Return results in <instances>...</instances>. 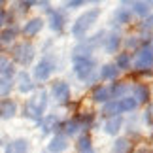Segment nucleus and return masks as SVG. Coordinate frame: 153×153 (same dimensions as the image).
Masks as SVG:
<instances>
[{
    "label": "nucleus",
    "mask_w": 153,
    "mask_h": 153,
    "mask_svg": "<svg viewBox=\"0 0 153 153\" xmlns=\"http://www.w3.org/2000/svg\"><path fill=\"white\" fill-rule=\"evenodd\" d=\"M97 17H98V10H89V11H85V15H81L79 19L74 23L72 34H74L76 38H83L85 32L89 30V28L93 27V23L97 21Z\"/></svg>",
    "instance_id": "obj_2"
},
{
    "label": "nucleus",
    "mask_w": 153,
    "mask_h": 153,
    "mask_svg": "<svg viewBox=\"0 0 153 153\" xmlns=\"http://www.w3.org/2000/svg\"><path fill=\"white\" fill-rule=\"evenodd\" d=\"M132 98H134L138 104H140V102H148V100H149V87L144 85V83L136 85V87H134V95H132Z\"/></svg>",
    "instance_id": "obj_12"
},
{
    "label": "nucleus",
    "mask_w": 153,
    "mask_h": 153,
    "mask_svg": "<svg viewBox=\"0 0 153 153\" xmlns=\"http://www.w3.org/2000/svg\"><path fill=\"white\" fill-rule=\"evenodd\" d=\"M45 106H48V93L40 91L34 98H30L25 104V115L30 117V119H40L42 114L45 111Z\"/></svg>",
    "instance_id": "obj_1"
},
{
    "label": "nucleus",
    "mask_w": 153,
    "mask_h": 153,
    "mask_svg": "<svg viewBox=\"0 0 153 153\" xmlns=\"http://www.w3.org/2000/svg\"><path fill=\"white\" fill-rule=\"evenodd\" d=\"M15 34H17V28L15 27H11V28H6V30L0 34V42L2 44H10L11 40L15 38Z\"/></svg>",
    "instance_id": "obj_28"
},
{
    "label": "nucleus",
    "mask_w": 153,
    "mask_h": 153,
    "mask_svg": "<svg viewBox=\"0 0 153 153\" xmlns=\"http://www.w3.org/2000/svg\"><path fill=\"white\" fill-rule=\"evenodd\" d=\"M91 45L89 44H81V45H78V48L74 49V59L76 61H79V59H89V55H91Z\"/></svg>",
    "instance_id": "obj_21"
},
{
    "label": "nucleus",
    "mask_w": 153,
    "mask_h": 153,
    "mask_svg": "<svg viewBox=\"0 0 153 153\" xmlns=\"http://www.w3.org/2000/svg\"><path fill=\"white\" fill-rule=\"evenodd\" d=\"M144 28H153V15H148L144 21Z\"/></svg>",
    "instance_id": "obj_33"
},
{
    "label": "nucleus",
    "mask_w": 153,
    "mask_h": 153,
    "mask_svg": "<svg viewBox=\"0 0 153 153\" xmlns=\"http://www.w3.org/2000/svg\"><path fill=\"white\" fill-rule=\"evenodd\" d=\"M51 93H53V97H55V100H59V102H66L70 98V87L64 83V81H57V83H53Z\"/></svg>",
    "instance_id": "obj_7"
},
{
    "label": "nucleus",
    "mask_w": 153,
    "mask_h": 153,
    "mask_svg": "<svg viewBox=\"0 0 153 153\" xmlns=\"http://www.w3.org/2000/svg\"><path fill=\"white\" fill-rule=\"evenodd\" d=\"M78 128H79V121L78 119H72V121H68L66 125H64V131H66V134H70V136L78 132Z\"/></svg>",
    "instance_id": "obj_31"
},
{
    "label": "nucleus",
    "mask_w": 153,
    "mask_h": 153,
    "mask_svg": "<svg viewBox=\"0 0 153 153\" xmlns=\"http://www.w3.org/2000/svg\"><path fill=\"white\" fill-rule=\"evenodd\" d=\"M131 149H132L131 140H127V138L115 140V144H114V153H131Z\"/></svg>",
    "instance_id": "obj_16"
},
{
    "label": "nucleus",
    "mask_w": 153,
    "mask_h": 153,
    "mask_svg": "<svg viewBox=\"0 0 153 153\" xmlns=\"http://www.w3.org/2000/svg\"><path fill=\"white\" fill-rule=\"evenodd\" d=\"M136 153H149V151H146V149H138Z\"/></svg>",
    "instance_id": "obj_35"
},
{
    "label": "nucleus",
    "mask_w": 153,
    "mask_h": 153,
    "mask_svg": "<svg viewBox=\"0 0 153 153\" xmlns=\"http://www.w3.org/2000/svg\"><path fill=\"white\" fill-rule=\"evenodd\" d=\"M53 70H55V64H53L49 59H44V61H40L36 64V68H34V78L38 81H45V79H49Z\"/></svg>",
    "instance_id": "obj_5"
},
{
    "label": "nucleus",
    "mask_w": 153,
    "mask_h": 153,
    "mask_svg": "<svg viewBox=\"0 0 153 153\" xmlns=\"http://www.w3.org/2000/svg\"><path fill=\"white\" fill-rule=\"evenodd\" d=\"M34 53H36V49H34V45H32L30 42H21V44H17L15 48H13L11 55H13L15 62H19V64H23V66H27V64L32 62Z\"/></svg>",
    "instance_id": "obj_3"
},
{
    "label": "nucleus",
    "mask_w": 153,
    "mask_h": 153,
    "mask_svg": "<svg viewBox=\"0 0 153 153\" xmlns=\"http://www.w3.org/2000/svg\"><path fill=\"white\" fill-rule=\"evenodd\" d=\"M115 68L117 70L131 68V55H128V53H121V55H117V59H115Z\"/></svg>",
    "instance_id": "obj_22"
},
{
    "label": "nucleus",
    "mask_w": 153,
    "mask_h": 153,
    "mask_svg": "<svg viewBox=\"0 0 153 153\" xmlns=\"http://www.w3.org/2000/svg\"><path fill=\"white\" fill-rule=\"evenodd\" d=\"M0 8H2V2H0Z\"/></svg>",
    "instance_id": "obj_36"
},
{
    "label": "nucleus",
    "mask_w": 153,
    "mask_h": 153,
    "mask_svg": "<svg viewBox=\"0 0 153 153\" xmlns=\"http://www.w3.org/2000/svg\"><path fill=\"white\" fill-rule=\"evenodd\" d=\"M121 111H123V110H121L119 100H111V102H106L102 114H104V115H108V117H119Z\"/></svg>",
    "instance_id": "obj_14"
},
{
    "label": "nucleus",
    "mask_w": 153,
    "mask_h": 153,
    "mask_svg": "<svg viewBox=\"0 0 153 153\" xmlns=\"http://www.w3.org/2000/svg\"><path fill=\"white\" fill-rule=\"evenodd\" d=\"M153 66V49L144 48L138 51L136 59H134V68L136 70H149Z\"/></svg>",
    "instance_id": "obj_4"
},
{
    "label": "nucleus",
    "mask_w": 153,
    "mask_h": 153,
    "mask_svg": "<svg viewBox=\"0 0 153 153\" xmlns=\"http://www.w3.org/2000/svg\"><path fill=\"white\" fill-rule=\"evenodd\" d=\"M110 89L108 87H97L95 91H93V100L95 102H108V98H110Z\"/></svg>",
    "instance_id": "obj_18"
},
{
    "label": "nucleus",
    "mask_w": 153,
    "mask_h": 153,
    "mask_svg": "<svg viewBox=\"0 0 153 153\" xmlns=\"http://www.w3.org/2000/svg\"><path fill=\"white\" fill-rule=\"evenodd\" d=\"M27 149H28V142L23 138L6 146V153H27Z\"/></svg>",
    "instance_id": "obj_13"
},
{
    "label": "nucleus",
    "mask_w": 153,
    "mask_h": 153,
    "mask_svg": "<svg viewBox=\"0 0 153 153\" xmlns=\"http://www.w3.org/2000/svg\"><path fill=\"white\" fill-rule=\"evenodd\" d=\"M132 11L138 15H148L149 13V4L148 2H132Z\"/></svg>",
    "instance_id": "obj_27"
},
{
    "label": "nucleus",
    "mask_w": 153,
    "mask_h": 153,
    "mask_svg": "<svg viewBox=\"0 0 153 153\" xmlns=\"http://www.w3.org/2000/svg\"><path fill=\"white\" fill-rule=\"evenodd\" d=\"M114 19H115V23H119V25H125V23L131 21V13H128L125 8H121V10H117V11H115Z\"/></svg>",
    "instance_id": "obj_26"
},
{
    "label": "nucleus",
    "mask_w": 153,
    "mask_h": 153,
    "mask_svg": "<svg viewBox=\"0 0 153 153\" xmlns=\"http://www.w3.org/2000/svg\"><path fill=\"white\" fill-rule=\"evenodd\" d=\"M42 27H44V21L40 19V17H34V19H30L28 23H25V27H23V34L28 38H32V36H36V34L42 30Z\"/></svg>",
    "instance_id": "obj_9"
},
{
    "label": "nucleus",
    "mask_w": 153,
    "mask_h": 153,
    "mask_svg": "<svg viewBox=\"0 0 153 153\" xmlns=\"http://www.w3.org/2000/svg\"><path fill=\"white\" fill-rule=\"evenodd\" d=\"M11 78H0V97H6V95H10V91H11Z\"/></svg>",
    "instance_id": "obj_29"
},
{
    "label": "nucleus",
    "mask_w": 153,
    "mask_h": 153,
    "mask_svg": "<svg viewBox=\"0 0 153 153\" xmlns=\"http://www.w3.org/2000/svg\"><path fill=\"white\" fill-rule=\"evenodd\" d=\"M78 151L79 153H93V146H91V138L87 136H81L78 140Z\"/></svg>",
    "instance_id": "obj_23"
},
{
    "label": "nucleus",
    "mask_w": 153,
    "mask_h": 153,
    "mask_svg": "<svg viewBox=\"0 0 153 153\" xmlns=\"http://www.w3.org/2000/svg\"><path fill=\"white\" fill-rule=\"evenodd\" d=\"M117 74H119V70L115 68V64H106V66L100 70V78L102 79H115Z\"/></svg>",
    "instance_id": "obj_20"
},
{
    "label": "nucleus",
    "mask_w": 153,
    "mask_h": 153,
    "mask_svg": "<svg viewBox=\"0 0 153 153\" xmlns=\"http://www.w3.org/2000/svg\"><path fill=\"white\" fill-rule=\"evenodd\" d=\"M83 4H85L83 0H72V2H66L68 8H79V6H83Z\"/></svg>",
    "instance_id": "obj_32"
},
{
    "label": "nucleus",
    "mask_w": 153,
    "mask_h": 153,
    "mask_svg": "<svg viewBox=\"0 0 153 153\" xmlns=\"http://www.w3.org/2000/svg\"><path fill=\"white\" fill-rule=\"evenodd\" d=\"M127 91H128V85H127V83H119V85H114V87L110 89V95H114L115 98H121Z\"/></svg>",
    "instance_id": "obj_30"
},
{
    "label": "nucleus",
    "mask_w": 153,
    "mask_h": 153,
    "mask_svg": "<svg viewBox=\"0 0 153 153\" xmlns=\"http://www.w3.org/2000/svg\"><path fill=\"white\" fill-rule=\"evenodd\" d=\"M119 44H121L119 34H111V36L106 40V51H108V53H115V49L119 48Z\"/></svg>",
    "instance_id": "obj_25"
},
{
    "label": "nucleus",
    "mask_w": 153,
    "mask_h": 153,
    "mask_svg": "<svg viewBox=\"0 0 153 153\" xmlns=\"http://www.w3.org/2000/svg\"><path fill=\"white\" fill-rule=\"evenodd\" d=\"M13 76V66L6 57H0V78H11Z\"/></svg>",
    "instance_id": "obj_19"
},
{
    "label": "nucleus",
    "mask_w": 153,
    "mask_h": 153,
    "mask_svg": "<svg viewBox=\"0 0 153 153\" xmlns=\"http://www.w3.org/2000/svg\"><path fill=\"white\" fill-rule=\"evenodd\" d=\"M119 104H121V110L123 111H132V110H136V106H138V102L134 100L132 97H123V98H119Z\"/></svg>",
    "instance_id": "obj_24"
},
{
    "label": "nucleus",
    "mask_w": 153,
    "mask_h": 153,
    "mask_svg": "<svg viewBox=\"0 0 153 153\" xmlns=\"http://www.w3.org/2000/svg\"><path fill=\"white\" fill-rule=\"evenodd\" d=\"M4 21H6V15L2 13V11H0V25H4Z\"/></svg>",
    "instance_id": "obj_34"
},
{
    "label": "nucleus",
    "mask_w": 153,
    "mask_h": 153,
    "mask_svg": "<svg viewBox=\"0 0 153 153\" xmlns=\"http://www.w3.org/2000/svg\"><path fill=\"white\" fill-rule=\"evenodd\" d=\"M68 148V144H66V138L61 136V134H57V136H53L51 138V142L48 146V149L49 153H62L64 149Z\"/></svg>",
    "instance_id": "obj_10"
},
{
    "label": "nucleus",
    "mask_w": 153,
    "mask_h": 153,
    "mask_svg": "<svg viewBox=\"0 0 153 153\" xmlns=\"http://www.w3.org/2000/svg\"><path fill=\"white\" fill-rule=\"evenodd\" d=\"M17 87H19V91L21 93H30L34 89V83H32V79H30V76H28L27 72H19L17 74Z\"/></svg>",
    "instance_id": "obj_11"
},
{
    "label": "nucleus",
    "mask_w": 153,
    "mask_h": 153,
    "mask_svg": "<svg viewBox=\"0 0 153 153\" xmlns=\"http://www.w3.org/2000/svg\"><path fill=\"white\" fill-rule=\"evenodd\" d=\"M121 123H123L121 117H110V119L106 121V125H104V131L108 134H115V132H119Z\"/></svg>",
    "instance_id": "obj_17"
},
{
    "label": "nucleus",
    "mask_w": 153,
    "mask_h": 153,
    "mask_svg": "<svg viewBox=\"0 0 153 153\" xmlns=\"http://www.w3.org/2000/svg\"><path fill=\"white\" fill-rule=\"evenodd\" d=\"M49 27L53 28V30H62L64 27V17L59 13V11H49Z\"/></svg>",
    "instance_id": "obj_15"
},
{
    "label": "nucleus",
    "mask_w": 153,
    "mask_h": 153,
    "mask_svg": "<svg viewBox=\"0 0 153 153\" xmlns=\"http://www.w3.org/2000/svg\"><path fill=\"white\" fill-rule=\"evenodd\" d=\"M17 114V104L10 98H2L0 100V117L2 119H10Z\"/></svg>",
    "instance_id": "obj_8"
},
{
    "label": "nucleus",
    "mask_w": 153,
    "mask_h": 153,
    "mask_svg": "<svg viewBox=\"0 0 153 153\" xmlns=\"http://www.w3.org/2000/svg\"><path fill=\"white\" fill-rule=\"evenodd\" d=\"M93 68H95V62H93L91 59H79V61H76V64H74V70H76V74H78L79 79L89 78Z\"/></svg>",
    "instance_id": "obj_6"
}]
</instances>
